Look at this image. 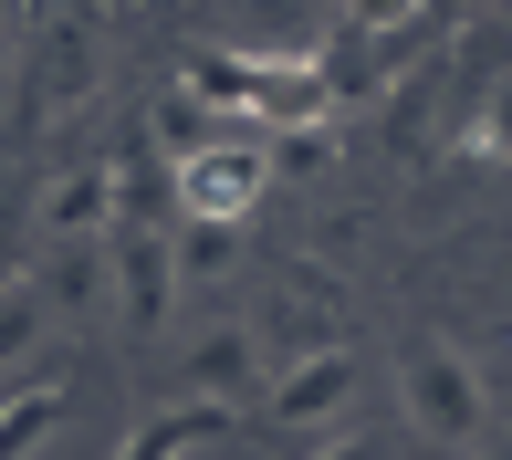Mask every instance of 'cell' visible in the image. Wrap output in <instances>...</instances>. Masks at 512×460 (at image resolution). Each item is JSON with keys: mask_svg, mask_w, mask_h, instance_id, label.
<instances>
[{"mask_svg": "<svg viewBox=\"0 0 512 460\" xmlns=\"http://www.w3.org/2000/svg\"><path fill=\"white\" fill-rule=\"evenodd\" d=\"M304 460H387V440H366V429H345V440H314Z\"/></svg>", "mask_w": 512, "mask_h": 460, "instance_id": "cell-10", "label": "cell"}, {"mask_svg": "<svg viewBox=\"0 0 512 460\" xmlns=\"http://www.w3.org/2000/svg\"><path fill=\"white\" fill-rule=\"evenodd\" d=\"M398 398H408L418 450H481V429H492V387H481V377H471V356H460V345H439V335H418V345H408Z\"/></svg>", "mask_w": 512, "mask_h": 460, "instance_id": "cell-1", "label": "cell"}, {"mask_svg": "<svg viewBox=\"0 0 512 460\" xmlns=\"http://www.w3.org/2000/svg\"><path fill=\"white\" fill-rule=\"evenodd\" d=\"M105 272H115V314H126V335H168V304H178V262H168V230L136 220L126 241H105Z\"/></svg>", "mask_w": 512, "mask_h": 460, "instance_id": "cell-3", "label": "cell"}, {"mask_svg": "<svg viewBox=\"0 0 512 460\" xmlns=\"http://www.w3.org/2000/svg\"><path fill=\"white\" fill-rule=\"evenodd\" d=\"M53 419H63V387L53 377L21 387V398H0V460H32L42 440H53Z\"/></svg>", "mask_w": 512, "mask_h": 460, "instance_id": "cell-9", "label": "cell"}, {"mask_svg": "<svg viewBox=\"0 0 512 460\" xmlns=\"http://www.w3.org/2000/svg\"><path fill=\"white\" fill-rule=\"evenodd\" d=\"M105 283H115V272H105V241H53V262H42V293H53V325H63V314H84V304H95Z\"/></svg>", "mask_w": 512, "mask_h": 460, "instance_id": "cell-8", "label": "cell"}, {"mask_svg": "<svg viewBox=\"0 0 512 460\" xmlns=\"http://www.w3.org/2000/svg\"><path fill=\"white\" fill-rule=\"evenodd\" d=\"M115 230V168H63L42 189V241H105Z\"/></svg>", "mask_w": 512, "mask_h": 460, "instance_id": "cell-6", "label": "cell"}, {"mask_svg": "<svg viewBox=\"0 0 512 460\" xmlns=\"http://www.w3.org/2000/svg\"><path fill=\"white\" fill-rule=\"evenodd\" d=\"M42 335H53V293H42V272H11L0 283V366H32Z\"/></svg>", "mask_w": 512, "mask_h": 460, "instance_id": "cell-7", "label": "cell"}, {"mask_svg": "<svg viewBox=\"0 0 512 460\" xmlns=\"http://www.w3.org/2000/svg\"><path fill=\"white\" fill-rule=\"evenodd\" d=\"M345 398H356V345H314V356H293L283 377L262 387V419L272 429H324Z\"/></svg>", "mask_w": 512, "mask_h": 460, "instance_id": "cell-4", "label": "cell"}, {"mask_svg": "<svg viewBox=\"0 0 512 460\" xmlns=\"http://www.w3.org/2000/svg\"><path fill=\"white\" fill-rule=\"evenodd\" d=\"M262 189H272L262 126H251V136H209V147L178 157V220H230V230H241L251 210H262Z\"/></svg>", "mask_w": 512, "mask_h": 460, "instance_id": "cell-2", "label": "cell"}, {"mask_svg": "<svg viewBox=\"0 0 512 460\" xmlns=\"http://www.w3.org/2000/svg\"><path fill=\"white\" fill-rule=\"evenodd\" d=\"M408 11H418V0H345V21H366V32H398Z\"/></svg>", "mask_w": 512, "mask_h": 460, "instance_id": "cell-11", "label": "cell"}, {"mask_svg": "<svg viewBox=\"0 0 512 460\" xmlns=\"http://www.w3.org/2000/svg\"><path fill=\"white\" fill-rule=\"evenodd\" d=\"M189 387H199V398H220V408H262V387H272L262 335H251V325H209V335L189 345Z\"/></svg>", "mask_w": 512, "mask_h": 460, "instance_id": "cell-5", "label": "cell"}]
</instances>
